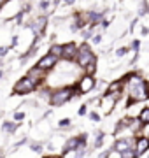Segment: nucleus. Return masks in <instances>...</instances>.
<instances>
[{"instance_id": "nucleus-1", "label": "nucleus", "mask_w": 149, "mask_h": 158, "mask_svg": "<svg viewBox=\"0 0 149 158\" xmlns=\"http://www.w3.org/2000/svg\"><path fill=\"white\" fill-rule=\"evenodd\" d=\"M132 100H146L147 98V85L140 77L132 79V90H130Z\"/></svg>"}, {"instance_id": "nucleus-2", "label": "nucleus", "mask_w": 149, "mask_h": 158, "mask_svg": "<svg viewBox=\"0 0 149 158\" xmlns=\"http://www.w3.org/2000/svg\"><path fill=\"white\" fill-rule=\"evenodd\" d=\"M75 56H77V62H79L81 67H86L91 60H95V56H93V53L90 51L88 46H83L81 49H77V55Z\"/></svg>"}, {"instance_id": "nucleus-3", "label": "nucleus", "mask_w": 149, "mask_h": 158, "mask_svg": "<svg viewBox=\"0 0 149 158\" xmlns=\"http://www.w3.org/2000/svg\"><path fill=\"white\" fill-rule=\"evenodd\" d=\"M70 95H72V90H60L56 91V93H53L51 97V104L53 106H62V104H65V102L70 98Z\"/></svg>"}, {"instance_id": "nucleus-4", "label": "nucleus", "mask_w": 149, "mask_h": 158, "mask_svg": "<svg viewBox=\"0 0 149 158\" xmlns=\"http://www.w3.org/2000/svg\"><path fill=\"white\" fill-rule=\"evenodd\" d=\"M34 88H35L34 81L28 79V77H25V79H21L19 83H16V86H14V93H30Z\"/></svg>"}, {"instance_id": "nucleus-5", "label": "nucleus", "mask_w": 149, "mask_h": 158, "mask_svg": "<svg viewBox=\"0 0 149 158\" xmlns=\"http://www.w3.org/2000/svg\"><path fill=\"white\" fill-rule=\"evenodd\" d=\"M93 86H95V79H93L91 76H86V77L81 79L79 91H81V93H88L90 90H93Z\"/></svg>"}, {"instance_id": "nucleus-6", "label": "nucleus", "mask_w": 149, "mask_h": 158, "mask_svg": "<svg viewBox=\"0 0 149 158\" xmlns=\"http://www.w3.org/2000/svg\"><path fill=\"white\" fill-rule=\"evenodd\" d=\"M54 63H56V56H54V55H51V53H49V55H46V56L42 58V60H40L39 62V65H37V67H40L42 69V70H47V69H51L53 65H54Z\"/></svg>"}, {"instance_id": "nucleus-7", "label": "nucleus", "mask_w": 149, "mask_h": 158, "mask_svg": "<svg viewBox=\"0 0 149 158\" xmlns=\"http://www.w3.org/2000/svg\"><path fill=\"white\" fill-rule=\"evenodd\" d=\"M77 55V48L74 44H67V46H62V56H65L67 60L74 58Z\"/></svg>"}, {"instance_id": "nucleus-8", "label": "nucleus", "mask_w": 149, "mask_h": 158, "mask_svg": "<svg viewBox=\"0 0 149 158\" xmlns=\"http://www.w3.org/2000/svg\"><path fill=\"white\" fill-rule=\"evenodd\" d=\"M42 76H44V70L40 67H35V69H32L28 72V79H32L34 83H37V81H40L42 79Z\"/></svg>"}, {"instance_id": "nucleus-9", "label": "nucleus", "mask_w": 149, "mask_h": 158, "mask_svg": "<svg viewBox=\"0 0 149 158\" xmlns=\"http://www.w3.org/2000/svg\"><path fill=\"white\" fill-rule=\"evenodd\" d=\"M147 146H149V141L146 139V137H140V139L137 141V148H135L137 151L135 153H137V155H142V153L147 149Z\"/></svg>"}, {"instance_id": "nucleus-10", "label": "nucleus", "mask_w": 149, "mask_h": 158, "mask_svg": "<svg viewBox=\"0 0 149 158\" xmlns=\"http://www.w3.org/2000/svg\"><path fill=\"white\" fill-rule=\"evenodd\" d=\"M128 148H132V141H119L118 144H116V149H118V153H123V151H126Z\"/></svg>"}, {"instance_id": "nucleus-11", "label": "nucleus", "mask_w": 149, "mask_h": 158, "mask_svg": "<svg viewBox=\"0 0 149 158\" xmlns=\"http://www.w3.org/2000/svg\"><path fill=\"white\" fill-rule=\"evenodd\" d=\"M44 27H46V18H39V19L35 21V27H34V30L37 32V34H40V32L44 30Z\"/></svg>"}, {"instance_id": "nucleus-12", "label": "nucleus", "mask_w": 149, "mask_h": 158, "mask_svg": "<svg viewBox=\"0 0 149 158\" xmlns=\"http://www.w3.org/2000/svg\"><path fill=\"white\" fill-rule=\"evenodd\" d=\"M142 125H147V121H149V109L147 107H144L142 109V113H140V119H139Z\"/></svg>"}, {"instance_id": "nucleus-13", "label": "nucleus", "mask_w": 149, "mask_h": 158, "mask_svg": "<svg viewBox=\"0 0 149 158\" xmlns=\"http://www.w3.org/2000/svg\"><path fill=\"white\" fill-rule=\"evenodd\" d=\"M121 88V81H116L109 86V93H118V90Z\"/></svg>"}, {"instance_id": "nucleus-14", "label": "nucleus", "mask_w": 149, "mask_h": 158, "mask_svg": "<svg viewBox=\"0 0 149 158\" xmlns=\"http://www.w3.org/2000/svg\"><path fill=\"white\" fill-rule=\"evenodd\" d=\"M51 55H54V56H62V46H53L51 48Z\"/></svg>"}, {"instance_id": "nucleus-15", "label": "nucleus", "mask_w": 149, "mask_h": 158, "mask_svg": "<svg viewBox=\"0 0 149 158\" xmlns=\"http://www.w3.org/2000/svg\"><path fill=\"white\" fill-rule=\"evenodd\" d=\"M77 141L79 139H72V141H69V144H67V149H72V148L77 146Z\"/></svg>"}, {"instance_id": "nucleus-16", "label": "nucleus", "mask_w": 149, "mask_h": 158, "mask_svg": "<svg viewBox=\"0 0 149 158\" xmlns=\"http://www.w3.org/2000/svg\"><path fill=\"white\" fill-rule=\"evenodd\" d=\"M4 130H14V125H12V123H6V125H4Z\"/></svg>"}, {"instance_id": "nucleus-17", "label": "nucleus", "mask_w": 149, "mask_h": 158, "mask_svg": "<svg viewBox=\"0 0 149 158\" xmlns=\"http://www.w3.org/2000/svg\"><path fill=\"white\" fill-rule=\"evenodd\" d=\"M60 125H62V127H69V119H62Z\"/></svg>"}, {"instance_id": "nucleus-18", "label": "nucleus", "mask_w": 149, "mask_h": 158, "mask_svg": "<svg viewBox=\"0 0 149 158\" xmlns=\"http://www.w3.org/2000/svg\"><path fill=\"white\" fill-rule=\"evenodd\" d=\"M14 118L16 119H23V113H16L14 114Z\"/></svg>"}, {"instance_id": "nucleus-19", "label": "nucleus", "mask_w": 149, "mask_h": 158, "mask_svg": "<svg viewBox=\"0 0 149 158\" xmlns=\"http://www.w3.org/2000/svg\"><path fill=\"white\" fill-rule=\"evenodd\" d=\"M6 53H7V49H6V48H0V56H4Z\"/></svg>"}, {"instance_id": "nucleus-20", "label": "nucleus", "mask_w": 149, "mask_h": 158, "mask_svg": "<svg viewBox=\"0 0 149 158\" xmlns=\"http://www.w3.org/2000/svg\"><path fill=\"white\" fill-rule=\"evenodd\" d=\"M2 2H4V0H0V4H2Z\"/></svg>"}]
</instances>
